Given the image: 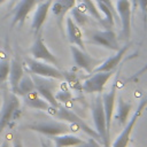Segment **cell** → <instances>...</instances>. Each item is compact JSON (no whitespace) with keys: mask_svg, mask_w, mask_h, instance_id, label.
Returning <instances> with one entry per match:
<instances>
[{"mask_svg":"<svg viewBox=\"0 0 147 147\" xmlns=\"http://www.w3.org/2000/svg\"><path fill=\"white\" fill-rule=\"evenodd\" d=\"M80 147H101L100 146V144H99V141L98 140H95V139H93V138H90V140H88V142H83L82 145H79Z\"/></svg>","mask_w":147,"mask_h":147,"instance_id":"cell-29","label":"cell"},{"mask_svg":"<svg viewBox=\"0 0 147 147\" xmlns=\"http://www.w3.org/2000/svg\"><path fill=\"white\" fill-rule=\"evenodd\" d=\"M24 129L36 131L40 134H44L48 138L63 134V133H69L71 132L70 124L61 121H47V122H38L33 124H28L24 126Z\"/></svg>","mask_w":147,"mask_h":147,"instance_id":"cell-5","label":"cell"},{"mask_svg":"<svg viewBox=\"0 0 147 147\" xmlns=\"http://www.w3.org/2000/svg\"><path fill=\"white\" fill-rule=\"evenodd\" d=\"M146 71H147V63H146V64H145V65H144L141 69H139V70H138V71H137V72H136V74H134V75H133V76H132V77H131L129 80H132V79L138 78L139 76H141V75H142V74H145Z\"/></svg>","mask_w":147,"mask_h":147,"instance_id":"cell-31","label":"cell"},{"mask_svg":"<svg viewBox=\"0 0 147 147\" xmlns=\"http://www.w3.org/2000/svg\"><path fill=\"white\" fill-rule=\"evenodd\" d=\"M25 64H26L30 74H34V75L40 76V77L53 78L56 80H64L65 79L64 72L61 71L59 69V67H55V65L49 64L47 62L28 57L25 60Z\"/></svg>","mask_w":147,"mask_h":147,"instance_id":"cell-4","label":"cell"},{"mask_svg":"<svg viewBox=\"0 0 147 147\" xmlns=\"http://www.w3.org/2000/svg\"><path fill=\"white\" fill-rule=\"evenodd\" d=\"M31 54H32L33 59H36V60H40V61L47 62V63L53 64L55 67H59V64H60L59 59L45 45L41 34H37L36 36V39H34V41H33V44L31 46Z\"/></svg>","mask_w":147,"mask_h":147,"instance_id":"cell-12","label":"cell"},{"mask_svg":"<svg viewBox=\"0 0 147 147\" xmlns=\"http://www.w3.org/2000/svg\"><path fill=\"white\" fill-rule=\"evenodd\" d=\"M147 106V98L141 100L138 105V108L136 109V111L133 113V116L131 117V119L127 121V123L125 124L124 129L122 130V132L118 134V137L116 138L115 142L113 145H110V147H127V144L130 141V137L131 133L133 131V127L136 126L138 119L140 118V116L142 115V111L145 110Z\"/></svg>","mask_w":147,"mask_h":147,"instance_id":"cell-8","label":"cell"},{"mask_svg":"<svg viewBox=\"0 0 147 147\" xmlns=\"http://www.w3.org/2000/svg\"><path fill=\"white\" fill-rule=\"evenodd\" d=\"M87 42L94 44L110 51H118L121 47L118 45V40L116 33L111 29L106 30H91L87 31Z\"/></svg>","mask_w":147,"mask_h":147,"instance_id":"cell-7","label":"cell"},{"mask_svg":"<svg viewBox=\"0 0 147 147\" xmlns=\"http://www.w3.org/2000/svg\"><path fill=\"white\" fill-rule=\"evenodd\" d=\"M24 74H25V71H24L22 62L17 57H14L10 61V69H9V76H8L9 86H10L11 92H14L16 90L17 84L21 80V78L24 76Z\"/></svg>","mask_w":147,"mask_h":147,"instance_id":"cell-19","label":"cell"},{"mask_svg":"<svg viewBox=\"0 0 147 147\" xmlns=\"http://www.w3.org/2000/svg\"><path fill=\"white\" fill-rule=\"evenodd\" d=\"M52 139L54 141L55 147H75V146H79L84 142L83 139L78 138L77 136H75L70 132L52 137Z\"/></svg>","mask_w":147,"mask_h":147,"instance_id":"cell-21","label":"cell"},{"mask_svg":"<svg viewBox=\"0 0 147 147\" xmlns=\"http://www.w3.org/2000/svg\"><path fill=\"white\" fill-rule=\"evenodd\" d=\"M137 3L144 13V23L146 26L147 25V0H137Z\"/></svg>","mask_w":147,"mask_h":147,"instance_id":"cell-28","label":"cell"},{"mask_svg":"<svg viewBox=\"0 0 147 147\" xmlns=\"http://www.w3.org/2000/svg\"><path fill=\"white\" fill-rule=\"evenodd\" d=\"M101 98H102V105H103V110H105V115H106V127H107V132L110 134L111 119H113L115 101H116V88H115V86L109 92L101 94Z\"/></svg>","mask_w":147,"mask_h":147,"instance_id":"cell-16","label":"cell"},{"mask_svg":"<svg viewBox=\"0 0 147 147\" xmlns=\"http://www.w3.org/2000/svg\"><path fill=\"white\" fill-rule=\"evenodd\" d=\"M47 111H48L49 115L53 116L54 118H56V119H59V121H63V122H65V123H68V124L75 125V126H77L78 129H82V130H83L85 133H87L91 138H93V139H95V140H98L99 142L102 144L101 138H100V136L98 134V132H96L94 129H91V127L85 123L84 119H82L77 114H75L72 110H70L69 108H67V107L63 106L62 103H60L57 107H52V106H49V108H48Z\"/></svg>","mask_w":147,"mask_h":147,"instance_id":"cell-1","label":"cell"},{"mask_svg":"<svg viewBox=\"0 0 147 147\" xmlns=\"http://www.w3.org/2000/svg\"><path fill=\"white\" fill-rule=\"evenodd\" d=\"M80 5L84 7V9L86 10V13H87L93 20H95L100 25H102V26L106 28V29H111V28L108 25V23L106 22L105 17L100 14L99 8L96 7V3L93 2V0H80Z\"/></svg>","mask_w":147,"mask_h":147,"instance_id":"cell-22","label":"cell"},{"mask_svg":"<svg viewBox=\"0 0 147 147\" xmlns=\"http://www.w3.org/2000/svg\"><path fill=\"white\" fill-rule=\"evenodd\" d=\"M101 2H103V3H106L109 8H110V10L113 11V14H114V16H115V18L116 20H118V15H117V11H116V9H115V6H114V3H113V1L111 0H100ZM119 21V20H118Z\"/></svg>","mask_w":147,"mask_h":147,"instance_id":"cell-30","label":"cell"},{"mask_svg":"<svg viewBox=\"0 0 147 147\" xmlns=\"http://www.w3.org/2000/svg\"><path fill=\"white\" fill-rule=\"evenodd\" d=\"M70 51H71V55H72L75 64L78 68L85 70L87 74H92V71L102 62L101 60H98L91 56L86 51H83L75 45L70 46Z\"/></svg>","mask_w":147,"mask_h":147,"instance_id":"cell-11","label":"cell"},{"mask_svg":"<svg viewBox=\"0 0 147 147\" xmlns=\"http://www.w3.org/2000/svg\"><path fill=\"white\" fill-rule=\"evenodd\" d=\"M34 84V90L39 93V95L45 99L52 107H57L60 103L55 99V88H56V79L40 77L34 74H30Z\"/></svg>","mask_w":147,"mask_h":147,"instance_id":"cell-6","label":"cell"},{"mask_svg":"<svg viewBox=\"0 0 147 147\" xmlns=\"http://www.w3.org/2000/svg\"><path fill=\"white\" fill-rule=\"evenodd\" d=\"M129 47H130V44H126L124 47H121L118 51H117V53L115 54V55H113V56H110V57H108L107 60H105V61H102L92 72H100V71H114L115 69H116V67L119 64V62L122 61V59H123V56L125 55V53H126V51L129 49Z\"/></svg>","mask_w":147,"mask_h":147,"instance_id":"cell-17","label":"cell"},{"mask_svg":"<svg viewBox=\"0 0 147 147\" xmlns=\"http://www.w3.org/2000/svg\"><path fill=\"white\" fill-rule=\"evenodd\" d=\"M20 114V100L17 94L6 90L2 93V105L0 109V133L16 119Z\"/></svg>","mask_w":147,"mask_h":147,"instance_id":"cell-2","label":"cell"},{"mask_svg":"<svg viewBox=\"0 0 147 147\" xmlns=\"http://www.w3.org/2000/svg\"><path fill=\"white\" fill-rule=\"evenodd\" d=\"M14 147H24V146H23L22 141H21L18 138H16L15 141H14Z\"/></svg>","mask_w":147,"mask_h":147,"instance_id":"cell-32","label":"cell"},{"mask_svg":"<svg viewBox=\"0 0 147 147\" xmlns=\"http://www.w3.org/2000/svg\"><path fill=\"white\" fill-rule=\"evenodd\" d=\"M55 99L59 103H65V102L71 100V93L67 90L59 91L57 93H55Z\"/></svg>","mask_w":147,"mask_h":147,"instance_id":"cell-27","label":"cell"},{"mask_svg":"<svg viewBox=\"0 0 147 147\" xmlns=\"http://www.w3.org/2000/svg\"><path fill=\"white\" fill-rule=\"evenodd\" d=\"M131 110H132V103L119 98L117 101V113L115 115L119 125H125L127 123V121H129L127 118H129Z\"/></svg>","mask_w":147,"mask_h":147,"instance_id":"cell-23","label":"cell"},{"mask_svg":"<svg viewBox=\"0 0 147 147\" xmlns=\"http://www.w3.org/2000/svg\"><path fill=\"white\" fill-rule=\"evenodd\" d=\"M23 99H24L25 105L29 106V107L32 108V109L46 110V111H47L48 108H49V106H51L45 99H42V98L39 95V93H38L36 90H33V91H31L30 93L25 94V95L23 96Z\"/></svg>","mask_w":147,"mask_h":147,"instance_id":"cell-20","label":"cell"},{"mask_svg":"<svg viewBox=\"0 0 147 147\" xmlns=\"http://www.w3.org/2000/svg\"><path fill=\"white\" fill-rule=\"evenodd\" d=\"M0 147H9V144L7 141H2V144H1Z\"/></svg>","mask_w":147,"mask_h":147,"instance_id":"cell-34","label":"cell"},{"mask_svg":"<svg viewBox=\"0 0 147 147\" xmlns=\"http://www.w3.org/2000/svg\"><path fill=\"white\" fill-rule=\"evenodd\" d=\"M71 17H72V20L75 21V23L79 28H83V26H86L88 24L91 16L86 13V10L84 9V7L79 3L78 6H75L71 9Z\"/></svg>","mask_w":147,"mask_h":147,"instance_id":"cell-24","label":"cell"},{"mask_svg":"<svg viewBox=\"0 0 147 147\" xmlns=\"http://www.w3.org/2000/svg\"><path fill=\"white\" fill-rule=\"evenodd\" d=\"M5 1H7V0H0V5H1V3H3Z\"/></svg>","mask_w":147,"mask_h":147,"instance_id":"cell-35","label":"cell"},{"mask_svg":"<svg viewBox=\"0 0 147 147\" xmlns=\"http://www.w3.org/2000/svg\"><path fill=\"white\" fill-rule=\"evenodd\" d=\"M65 31H67V37L68 40L71 45H75L79 47L83 51H86V46L83 39V33L80 28L75 23L72 17H67L65 18Z\"/></svg>","mask_w":147,"mask_h":147,"instance_id":"cell-13","label":"cell"},{"mask_svg":"<svg viewBox=\"0 0 147 147\" xmlns=\"http://www.w3.org/2000/svg\"><path fill=\"white\" fill-rule=\"evenodd\" d=\"M40 0H21L15 9H14V16L11 20V26L16 24H23L25 22V18L32 10V8L39 2Z\"/></svg>","mask_w":147,"mask_h":147,"instance_id":"cell-14","label":"cell"},{"mask_svg":"<svg viewBox=\"0 0 147 147\" xmlns=\"http://www.w3.org/2000/svg\"><path fill=\"white\" fill-rule=\"evenodd\" d=\"M9 69H10V61L1 60L0 61V84L8 79Z\"/></svg>","mask_w":147,"mask_h":147,"instance_id":"cell-26","label":"cell"},{"mask_svg":"<svg viewBox=\"0 0 147 147\" xmlns=\"http://www.w3.org/2000/svg\"><path fill=\"white\" fill-rule=\"evenodd\" d=\"M52 6V0H45V1H41L39 2L37 9H36V13L33 15V18H32V23H31V28H32V31L33 33L37 36L39 33V31L41 30V26L44 25L46 18H47V15H48V10Z\"/></svg>","mask_w":147,"mask_h":147,"instance_id":"cell-15","label":"cell"},{"mask_svg":"<svg viewBox=\"0 0 147 147\" xmlns=\"http://www.w3.org/2000/svg\"><path fill=\"white\" fill-rule=\"evenodd\" d=\"M91 109H92V117H93V123L95 127L94 130L100 136L102 146L110 147V134L107 132V127H106V115L103 110L101 94H98V96L93 100Z\"/></svg>","mask_w":147,"mask_h":147,"instance_id":"cell-3","label":"cell"},{"mask_svg":"<svg viewBox=\"0 0 147 147\" xmlns=\"http://www.w3.org/2000/svg\"><path fill=\"white\" fill-rule=\"evenodd\" d=\"M34 90V84H33V80L31 78V75L30 74H24V76L21 78V80L18 82L17 84V87L16 90L14 91L15 94L17 95H21V96H24L25 94L30 93L31 91Z\"/></svg>","mask_w":147,"mask_h":147,"instance_id":"cell-25","label":"cell"},{"mask_svg":"<svg viewBox=\"0 0 147 147\" xmlns=\"http://www.w3.org/2000/svg\"><path fill=\"white\" fill-rule=\"evenodd\" d=\"M40 145H41V147H52L51 144L46 140H40Z\"/></svg>","mask_w":147,"mask_h":147,"instance_id":"cell-33","label":"cell"},{"mask_svg":"<svg viewBox=\"0 0 147 147\" xmlns=\"http://www.w3.org/2000/svg\"><path fill=\"white\" fill-rule=\"evenodd\" d=\"M78 1H80V0H54V2L51 6V9L60 25L62 24V21L64 18L65 14L69 10H71Z\"/></svg>","mask_w":147,"mask_h":147,"instance_id":"cell-18","label":"cell"},{"mask_svg":"<svg viewBox=\"0 0 147 147\" xmlns=\"http://www.w3.org/2000/svg\"><path fill=\"white\" fill-rule=\"evenodd\" d=\"M114 71H100V72H92L91 76L85 79L82 84V90L85 93H98L101 94L105 90L106 84L108 83L109 78L111 77Z\"/></svg>","mask_w":147,"mask_h":147,"instance_id":"cell-9","label":"cell"},{"mask_svg":"<svg viewBox=\"0 0 147 147\" xmlns=\"http://www.w3.org/2000/svg\"><path fill=\"white\" fill-rule=\"evenodd\" d=\"M116 11H117L118 20H119L121 26H122L121 36L123 39L129 40L130 36H131V23H132L131 2L129 0H117Z\"/></svg>","mask_w":147,"mask_h":147,"instance_id":"cell-10","label":"cell"}]
</instances>
